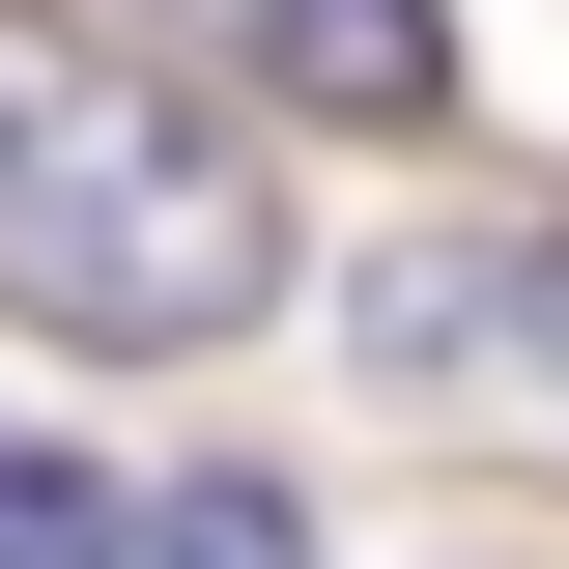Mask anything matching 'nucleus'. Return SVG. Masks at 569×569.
I'll return each mask as SVG.
<instances>
[{
	"label": "nucleus",
	"instance_id": "nucleus-1",
	"mask_svg": "<svg viewBox=\"0 0 569 569\" xmlns=\"http://www.w3.org/2000/svg\"><path fill=\"white\" fill-rule=\"evenodd\" d=\"M0 313H58V342H114V370L257 342V313H284L257 142L171 114V86H114L86 29H29V0H0Z\"/></svg>",
	"mask_w": 569,
	"mask_h": 569
},
{
	"label": "nucleus",
	"instance_id": "nucleus-2",
	"mask_svg": "<svg viewBox=\"0 0 569 569\" xmlns=\"http://www.w3.org/2000/svg\"><path fill=\"white\" fill-rule=\"evenodd\" d=\"M171 29L284 114H456V0H171Z\"/></svg>",
	"mask_w": 569,
	"mask_h": 569
},
{
	"label": "nucleus",
	"instance_id": "nucleus-3",
	"mask_svg": "<svg viewBox=\"0 0 569 569\" xmlns=\"http://www.w3.org/2000/svg\"><path fill=\"white\" fill-rule=\"evenodd\" d=\"M142 569H313V512H284V485H171V512H142Z\"/></svg>",
	"mask_w": 569,
	"mask_h": 569
},
{
	"label": "nucleus",
	"instance_id": "nucleus-4",
	"mask_svg": "<svg viewBox=\"0 0 569 569\" xmlns=\"http://www.w3.org/2000/svg\"><path fill=\"white\" fill-rule=\"evenodd\" d=\"M114 541H142L114 485H58V456H0V569H114Z\"/></svg>",
	"mask_w": 569,
	"mask_h": 569
},
{
	"label": "nucleus",
	"instance_id": "nucleus-5",
	"mask_svg": "<svg viewBox=\"0 0 569 569\" xmlns=\"http://www.w3.org/2000/svg\"><path fill=\"white\" fill-rule=\"evenodd\" d=\"M485 284H512V313H541V370H569V228H541V257H485Z\"/></svg>",
	"mask_w": 569,
	"mask_h": 569
}]
</instances>
